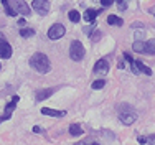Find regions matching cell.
I'll return each mask as SVG.
<instances>
[{"mask_svg":"<svg viewBox=\"0 0 155 145\" xmlns=\"http://www.w3.org/2000/svg\"><path fill=\"white\" fill-rule=\"evenodd\" d=\"M69 56H71V59H74V61H81L84 58V46L81 44V41L74 40L71 43V46H69Z\"/></svg>","mask_w":155,"mask_h":145,"instance_id":"obj_3","label":"cell"},{"mask_svg":"<svg viewBox=\"0 0 155 145\" xmlns=\"http://www.w3.org/2000/svg\"><path fill=\"white\" fill-rule=\"evenodd\" d=\"M66 33V28L63 27L61 23H54L53 27L48 30V38L50 40H60L61 36H64Z\"/></svg>","mask_w":155,"mask_h":145,"instance_id":"obj_5","label":"cell"},{"mask_svg":"<svg viewBox=\"0 0 155 145\" xmlns=\"http://www.w3.org/2000/svg\"><path fill=\"white\" fill-rule=\"evenodd\" d=\"M132 48H134V51H137V53L147 54V41H142V40H139V41H134Z\"/></svg>","mask_w":155,"mask_h":145,"instance_id":"obj_11","label":"cell"},{"mask_svg":"<svg viewBox=\"0 0 155 145\" xmlns=\"http://www.w3.org/2000/svg\"><path fill=\"white\" fill-rule=\"evenodd\" d=\"M33 132H35V133H41V129H40L38 125H35V127H33Z\"/></svg>","mask_w":155,"mask_h":145,"instance_id":"obj_25","label":"cell"},{"mask_svg":"<svg viewBox=\"0 0 155 145\" xmlns=\"http://www.w3.org/2000/svg\"><path fill=\"white\" fill-rule=\"evenodd\" d=\"M41 114H45V116H51V117H64L66 116L64 110H54V109H48V107H43Z\"/></svg>","mask_w":155,"mask_h":145,"instance_id":"obj_10","label":"cell"},{"mask_svg":"<svg viewBox=\"0 0 155 145\" xmlns=\"http://www.w3.org/2000/svg\"><path fill=\"white\" fill-rule=\"evenodd\" d=\"M0 56L5 58V59H8L12 56V46L7 43V40L3 36H0Z\"/></svg>","mask_w":155,"mask_h":145,"instance_id":"obj_7","label":"cell"},{"mask_svg":"<svg viewBox=\"0 0 155 145\" xmlns=\"http://www.w3.org/2000/svg\"><path fill=\"white\" fill-rule=\"evenodd\" d=\"M0 68H2V66H0Z\"/></svg>","mask_w":155,"mask_h":145,"instance_id":"obj_28","label":"cell"},{"mask_svg":"<svg viewBox=\"0 0 155 145\" xmlns=\"http://www.w3.org/2000/svg\"><path fill=\"white\" fill-rule=\"evenodd\" d=\"M69 20H71L73 23H78V21L81 20L79 12H76V10H71V12H69Z\"/></svg>","mask_w":155,"mask_h":145,"instance_id":"obj_18","label":"cell"},{"mask_svg":"<svg viewBox=\"0 0 155 145\" xmlns=\"http://www.w3.org/2000/svg\"><path fill=\"white\" fill-rule=\"evenodd\" d=\"M69 133H71V135H74V137L81 135V133H83V127H81L79 124H73L71 127H69Z\"/></svg>","mask_w":155,"mask_h":145,"instance_id":"obj_17","label":"cell"},{"mask_svg":"<svg viewBox=\"0 0 155 145\" xmlns=\"http://www.w3.org/2000/svg\"><path fill=\"white\" fill-rule=\"evenodd\" d=\"M107 23H109V25H117V27H120L124 21H122V18L116 17V15H109V17H107Z\"/></svg>","mask_w":155,"mask_h":145,"instance_id":"obj_16","label":"cell"},{"mask_svg":"<svg viewBox=\"0 0 155 145\" xmlns=\"http://www.w3.org/2000/svg\"><path fill=\"white\" fill-rule=\"evenodd\" d=\"M17 102H18V96H13V97H12V102L7 104L5 114L0 117V122H2V120H8V119L12 117V112H13V109H15V104H17Z\"/></svg>","mask_w":155,"mask_h":145,"instance_id":"obj_8","label":"cell"},{"mask_svg":"<svg viewBox=\"0 0 155 145\" xmlns=\"http://www.w3.org/2000/svg\"><path fill=\"white\" fill-rule=\"evenodd\" d=\"M10 3H12V7L15 8L17 13L23 15V17H30L31 8L28 7V3L25 2V0H10Z\"/></svg>","mask_w":155,"mask_h":145,"instance_id":"obj_4","label":"cell"},{"mask_svg":"<svg viewBox=\"0 0 155 145\" xmlns=\"http://www.w3.org/2000/svg\"><path fill=\"white\" fill-rule=\"evenodd\" d=\"M147 54H155V40L147 41Z\"/></svg>","mask_w":155,"mask_h":145,"instance_id":"obj_20","label":"cell"},{"mask_svg":"<svg viewBox=\"0 0 155 145\" xmlns=\"http://www.w3.org/2000/svg\"><path fill=\"white\" fill-rule=\"evenodd\" d=\"M54 92V89H51V87H48V89H41V91H38L36 92V101H45L46 97H50L51 94Z\"/></svg>","mask_w":155,"mask_h":145,"instance_id":"obj_13","label":"cell"},{"mask_svg":"<svg viewBox=\"0 0 155 145\" xmlns=\"http://www.w3.org/2000/svg\"><path fill=\"white\" fill-rule=\"evenodd\" d=\"M30 66L35 71L38 73H48L51 69V64H50V59L45 53H35L33 56L30 58Z\"/></svg>","mask_w":155,"mask_h":145,"instance_id":"obj_1","label":"cell"},{"mask_svg":"<svg viewBox=\"0 0 155 145\" xmlns=\"http://www.w3.org/2000/svg\"><path fill=\"white\" fill-rule=\"evenodd\" d=\"M20 35L23 36V38H28V36H33V35H35V31H33L31 28H23V30H20Z\"/></svg>","mask_w":155,"mask_h":145,"instance_id":"obj_21","label":"cell"},{"mask_svg":"<svg viewBox=\"0 0 155 145\" xmlns=\"http://www.w3.org/2000/svg\"><path fill=\"white\" fill-rule=\"evenodd\" d=\"M149 12H150V13H152L153 17H155V5H153V7H150V10H149Z\"/></svg>","mask_w":155,"mask_h":145,"instance_id":"obj_26","label":"cell"},{"mask_svg":"<svg viewBox=\"0 0 155 145\" xmlns=\"http://www.w3.org/2000/svg\"><path fill=\"white\" fill-rule=\"evenodd\" d=\"M140 143H155V135H149V137H139Z\"/></svg>","mask_w":155,"mask_h":145,"instance_id":"obj_19","label":"cell"},{"mask_svg":"<svg viewBox=\"0 0 155 145\" xmlns=\"http://www.w3.org/2000/svg\"><path fill=\"white\" fill-rule=\"evenodd\" d=\"M134 63H135V66H137V68H139V71L145 73L147 76H150V74H152V69H150L149 66H145V64H143L142 61H134Z\"/></svg>","mask_w":155,"mask_h":145,"instance_id":"obj_15","label":"cell"},{"mask_svg":"<svg viewBox=\"0 0 155 145\" xmlns=\"http://www.w3.org/2000/svg\"><path fill=\"white\" fill-rule=\"evenodd\" d=\"M112 2H114V0H101V5L102 7H110V5H112Z\"/></svg>","mask_w":155,"mask_h":145,"instance_id":"obj_23","label":"cell"},{"mask_svg":"<svg viewBox=\"0 0 155 145\" xmlns=\"http://www.w3.org/2000/svg\"><path fill=\"white\" fill-rule=\"evenodd\" d=\"M117 112H119V119L124 125H132L137 120V114L134 112V109L129 104H119L117 106Z\"/></svg>","mask_w":155,"mask_h":145,"instance_id":"obj_2","label":"cell"},{"mask_svg":"<svg viewBox=\"0 0 155 145\" xmlns=\"http://www.w3.org/2000/svg\"><path fill=\"white\" fill-rule=\"evenodd\" d=\"M124 56H125V59H127L129 63H134V58H132V56H130V54H129V53H124Z\"/></svg>","mask_w":155,"mask_h":145,"instance_id":"obj_24","label":"cell"},{"mask_svg":"<svg viewBox=\"0 0 155 145\" xmlns=\"http://www.w3.org/2000/svg\"><path fill=\"white\" fill-rule=\"evenodd\" d=\"M104 86H106V81L104 79H97V81H94V83H93V89H101Z\"/></svg>","mask_w":155,"mask_h":145,"instance_id":"obj_22","label":"cell"},{"mask_svg":"<svg viewBox=\"0 0 155 145\" xmlns=\"http://www.w3.org/2000/svg\"><path fill=\"white\" fill-rule=\"evenodd\" d=\"M2 5H3V8H5L7 15H10V17H15V15H18V13L15 12V8L12 7V3L8 2V0H2Z\"/></svg>","mask_w":155,"mask_h":145,"instance_id":"obj_14","label":"cell"},{"mask_svg":"<svg viewBox=\"0 0 155 145\" xmlns=\"http://www.w3.org/2000/svg\"><path fill=\"white\" fill-rule=\"evenodd\" d=\"M117 2H119V3H122V2H125V0H117Z\"/></svg>","mask_w":155,"mask_h":145,"instance_id":"obj_27","label":"cell"},{"mask_svg":"<svg viewBox=\"0 0 155 145\" xmlns=\"http://www.w3.org/2000/svg\"><path fill=\"white\" fill-rule=\"evenodd\" d=\"M33 8H35L40 15H46L50 12V2H48V0H35V2H33Z\"/></svg>","mask_w":155,"mask_h":145,"instance_id":"obj_6","label":"cell"},{"mask_svg":"<svg viewBox=\"0 0 155 145\" xmlns=\"http://www.w3.org/2000/svg\"><path fill=\"white\" fill-rule=\"evenodd\" d=\"M109 71V63L106 59H99L94 64V73H107Z\"/></svg>","mask_w":155,"mask_h":145,"instance_id":"obj_9","label":"cell"},{"mask_svg":"<svg viewBox=\"0 0 155 145\" xmlns=\"http://www.w3.org/2000/svg\"><path fill=\"white\" fill-rule=\"evenodd\" d=\"M101 13V10H94V8H87L86 12H84V20L86 21H94L96 20V17H97V15Z\"/></svg>","mask_w":155,"mask_h":145,"instance_id":"obj_12","label":"cell"}]
</instances>
